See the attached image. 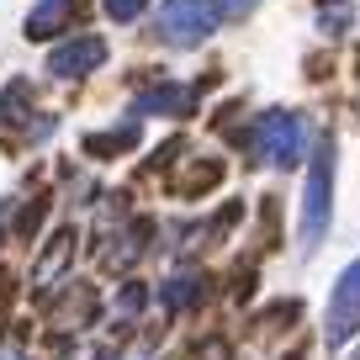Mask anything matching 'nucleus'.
<instances>
[{
    "instance_id": "4468645a",
    "label": "nucleus",
    "mask_w": 360,
    "mask_h": 360,
    "mask_svg": "<svg viewBox=\"0 0 360 360\" xmlns=\"http://www.w3.org/2000/svg\"><path fill=\"white\" fill-rule=\"evenodd\" d=\"M349 360H360V349H355V355H349Z\"/></svg>"
},
{
    "instance_id": "f03ea898",
    "label": "nucleus",
    "mask_w": 360,
    "mask_h": 360,
    "mask_svg": "<svg viewBox=\"0 0 360 360\" xmlns=\"http://www.w3.org/2000/svg\"><path fill=\"white\" fill-rule=\"evenodd\" d=\"M255 154L270 169H292L307 154V127L297 112H265L255 122Z\"/></svg>"
},
{
    "instance_id": "1a4fd4ad",
    "label": "nucleus",
    "mask_w": 360,
    "mask_h": 360,
    "mask_svg": "<svg viewBox=\"0 0 360 360\" xmlns=\"http://www.w3.org/2000/svg\"><path fill=\"white\" fill-rule=\"evenodd\" d=\"M159 297H165L169 313H186V307L202 297V276H196V270H180V276H169V281L159 286Z\"/></svg>"
},
{
    "instance_id": "ddd939ff",
    "label": "nucleus",
    "mask_w": 360,
    "mask_h": 360,
    "mask_svg": "<svg viewBox=\"0 0 360 360\" xmlns=\"http://www.w3.org/2000/svg\"><path fill=\"white\" fill-rule=\"evenodd\" d=\"M0 360H27V355H22L16 345H0Z\"/></svg>"
},
{
    "instance_id": "0eeeda50",
    "label": "nucleus",
    "mask_w": 360,
    "mask_h": 360,
    "mask_svg": "<svg viewBox=\"0 0 360 360\" xmlns=\"http://www.w3.org/2000/svg\"><path fill=\"white\" fill-rule=\"evenodd\" d=\"M191 101H196V96H191L186 85H159V90H148V96H138L133 112H138V117H154V112L186 117V112H191Z\"/></svg>"
},
{
    "instance_id": "6e6552de",
    "label": "nucleus",
    "mask_w": 360,
    "mask_h": 360,
    "mask_svg": "<svg viewBox=\"0 0 360 360\" xmlns=\"http://www.w3.org/2000/svg\"><path fill=\"white\" fill-rule=\"evenodd\" d=\"M69 255H75V233H58L53 244L43 249V259H37V270H32V281H37V286H53L58 276H64Z\"/></svg>"
},
{
    "instance_id": "423d86ee",
    "label": "nucleus",
    "mask_w": 360,
    "mask_h": 360,
    "mask_svg": "<svg viewBox=\"0 0 360 360\" xmlns=\"http://www.w3.org/2000/svg\"><path fill=\"white\" fill-rule=\"evenodd\" d=\"M79 0H37L32 16H27V37H53L69 27V16H75Z\"/></svg>"
},
{
    "instance_id": "9d476101",
    "label": "nucleus",
    "mask_w": 360,
    "mask_h": 360,
    "mask_svg": "<svg viewBox=\"0 0 360 360\" xmlns=\"http://www.w3.org/2000/svg\"><path fill=\"white\" fill-rule=\"evenodd\" d=\"M143 302H148V292H143V286H122V297H117V318H138V313H143Z\"/></svg>"
},
{
    "instance_id": "39448f33",
    "label": "nucleus",
    "mask_w": 360,
    "mask_h": 360,
    "mask_svg": "<svg viewBox=\"0 0 360 360\" xmlns=\"http://www.w3.org/2000/svg\"><path fill=\"white\" fill-rule=\"evenodd\" d=\"M106 64V43L101 37H69V43H58L53 53H48V75L53 79H79L90 75V69Z\"/></svg>"
},
{
    "instance_id": "f8f14e48",
    "label": "nucleus",
    "mask_w": 360,
    "mask_h": 360,
    "mask_svg": "<svg viewBox=\"0 0 360 360\" xmlns=\"http://www.w3.org/2000/svg\"><path fill=\"white\" fill-rule=\"evenodd\" d=\"M255 6H259V0H217L212 11H217V16H223V22H233V16H244V11H255Z\"/></svg>"
},
{
    "instance_id": "f257e3e1",
    "label": "nucleus",
    "mask_w": 360,
    "mask_h": 360,
    "mask_svg": "<svg viewBox=\"0 0 360 360\" xmlns=\"http://www.w3.org/2000/svg\"><path fill=\"white\" fill-rule=\"evenodd\" d=\"M328 217H334V138L313 148V165H307V186H302V249H318L328 233Z\"/></svg>"
},
{
    "instance_id": "20e7f679",
    "label": "nucleus",
    "mask_w": 360,
    "mask_h": 360,
    "mask_svg": "<svg viewBox=\"0 0 360 360\" xmlns=\"http://www.w3.org/2000/svg\"><path fill=\"white\" fill-rule=\"evenodd\" d=\"M217 27V11L207 0H165L159 6V37L169 48H196L207 43V32Z\"/></svg>"
},
{
    "instance_id": "9b49d317",
    "label": "nucleus",
    "mask_w": 360,
    "mask_h": 360,
    "mask_svg": "<svg viewBox=\"0 0 360 360\" xmlns=\"http://www.w3.org/2000/svg\"><path fill=\"white\" fill-rule=\"evenodd\" d=\"M101 6H106V16H112V22H138L148 0H101Z\"/></svg>"
},
{
    "instance_id": "7ed1b4c3",
    "label": "nucleus",
    "mask_w": 360,
    "mask_h": 360,
    "mask_svg": "<svg viewBox=\"0 0 360 360\" xmlns=\"http://www.w3.org/2000/svg\"><path fill=\"white\" fill-rule=\"evenodd\" d=\"M355 334H360V255L339 270L334 292H328V313H323V339H328V349L349 345Z\"/></svg>"
}]
</instances>
